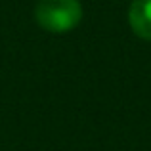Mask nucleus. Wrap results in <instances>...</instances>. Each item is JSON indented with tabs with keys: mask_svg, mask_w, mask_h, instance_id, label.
Returning a JSON list of instances; mask_svg holds the SVG:
<instances>
[{
	"mask_svg": "<svg viewBox=\"0 0 151 151\" xmlns=\"http://www.w3.org/2000/svg\"><path fill=\"white\" fill-rule=\"evenodd\" d=\"M35 19L52 35L69 33L82 19V4L81 0H38Z\"/></svg>",
	"mask_w": 151,
	"mask_h": 151,
	"instance_id": "f257e3e1",
	"label": "nucleus"
},
{
	"mask_svg": "<svg viewBox=\"0 0 151 151\" xmlns=\"http://www.w3.org/2000/svg\"><path fill=\"white\" fill-rule=\"evenodd\" d=\"M128 25L136 37L151 40V0H132L130 2Z\"/></svg>",
	"mask_w": 151,
	"mask_h": 151,
	"instance_id": "f03ea898",
	"label": "nucleus"
}]
</instances>
